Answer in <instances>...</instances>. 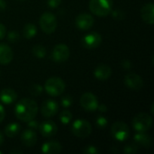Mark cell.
Here are the masks:
<instances>
[{
    "label": "cell",
    "instance_id": "52a82bcc",
    "mask_svg": "<svg viewBox=\"0 0 154 154\" xmlns=\"http://www.w3.org/2000/svg\"><path fill=\"white\" fill-rule=\"evenodd\" d=\"M112 136L118 142H125L130 136L129 126L124 122H116L111 127Z\"/></svg>",
    "mask_w": 154,
    "mask_h": 154
},
{
    "label": "cell",
    "instance_id": "f35d334b",
    "mask_svg": "<svg viewBox=\"0 0 154 154\" xmlns=\"http://www.w3.org/2000/svg\"><path fill=\"white\" fill-rule=\"evenodd\" d=\"M6 7V3L5 0H0V12H3Z\"/></svg>",
    "mask_w": 154,
    "mask_h": 154
},
{
    "label": "cell",
    "instance_id": "603a6c76",
    "mask_svg": "<svg viewBox=\"0 0 154 154\" xmlns=\"http://www.w3.org/2000/svg\"><path fill=\"white\" fill-rule=\"evenodd\" d=\"M23 36H24L25 39L30 40V39L33 38L36 35V33H37V27L33 23H26L24 25V27H23Z\"/></svg>",
    "mask_w": 154,
    "mask_h": 154
},
{
    "label": "cell",
    "instance_id": "74e56055",
    "mask_svg": "<svg viewBox=\"0 0 154 154\" xmlns=\"http://www.w3.org/2000/svg\"><path fill=\"white\" fill-rule=\"evenodd\" d=\"M97 110L100 111L101 113H106L107 111V106L105 105V104H101V105H98L97 106Z\"/></svg>",
    "mask_w": 154,
    "mask_h": 154
},
{
    "label": "cell",
    "instance_id": "7402d4cb",
    "mask_svg": "<svg viewBox=\"0 0 154 154\" xmlns=\"http://www.w3.org/2000/svg\"><path fill=\"white\" fill-rule=\"evenodd\" d=\"M20 130H21V127L19 124L11 123V124H8L5 127V134L9 138H14L19 134Z\"/></svg>",
    "mask_w": 154,
    "mask_h": 154
},
{
    "label": "cell",
    "instance_id": "30bf717a",
    "mask_svg": "<svg viewBox=\"0 0 154 154\" xmlns=\"http://www.w3.org/2000/svg\"><path fill=\"white\" fill-rule=\"evenodd\" d=\"M69 57V48L66 44L60 43L55 45L51 52V58L55 62L58 63L65 62L66 60H68Z\"/></svg>",
    "mask_w": 154,
    "mask_h": 154
},
{
    "label": "cell",
    "instance_id": "ffe728a7",
    "mask_svg": "<svg viewBox=\"0 0 154 154\" xmlns=\"http://www.w3.org/2000/svg\"><path fill=\"white\" fill-rule=\"evenodd\" d=\"M134 140L135 144L143 148H150L152 144V137L145 133H137L136 134H134Z\"/></svg>",
    "mask_w": 154,
    "mask_h": 154
},
{
    "label": "cell",
    "instance_id": "d6a6232c",
    "mask_svg": "<svg viewBox=\"0 0 154 154\" xmlns=\"http://www.w3.org/2000/svg\"><path fill=\"white\" fill-rule=\"evenodd\" d=\"M39 125L40 124L36 120H34V118L27 122V126L29 127V129H32V130H37L39 128Z\"/></svg>",
    "mask_w": 154,
    "mask_h": 154
},
{
    "label": "cell",
    "instance_id": "8d00e7d4",
    "mask_svg": "<svg viewBox=\"0 0 154 154\" xmlns=\"http://www.w3.org/2000/svg\"><path fill=\"white\" fill-rule=\"evenodd\" d=\"M122 66H123V68H124V69H130V67H131V62H130L128 60H123V62H122Z\"/></svg>",
    "mask_w": 154,
    "mask_h": 154
},
{
    "label": "cell",
    "instance_id": "484cf974",
    "mask_svg": "<svg viewBox=\"0 0 154 154\" xmlns=\"http://www.w3.org/2000/svg\"><path fill=\"white\" fill-rule=\"evenodd\" d=\"M43 88L41 85H38V84H33L32 85V87L30 88V94L34 96V97H37L39 95L42 94Z\"/></svg>",
    "mask_w": 154,
    "mask_h": 154
},
{
    "label": "cell",
    "instance_id": "7a4b0ae2",
    "mask_svg": "<svg viewBox=\"0 0 154 154\" xmlns=\"http://www.w3.org/2000/svg\"><path fill=\"white\" fill-rule=\"evenodd\" d=\"M88 6L95 15L107 16L113 10V0H90Z\"/></svg>",
    "mask_w": 154,
    "mask_h": 154
},
{
    "label": "cell",
    "instance_id": "d6986e66",
    "mask_svg": "<svg viewBox=\"0 0 154 154\" xmlns=\"http://www.w3.org/2000/svg\"><path fill=\"white\" fill-rule=\"evenodd\" d=\"M17 99V93L13 88H4L0 92V100L5 105H11Z\"/></svg>",
    "mask_w": 154,
    "mask_h": 154
},
{
    "label": "cell",
    "instance_id": "5bb4252c",
    "mask_svg": "<svg viewBox=\"0 0 154 154\" xmlns=\"http://www.w3.org/2000/svg\"><path fill=\"white\" fill-rule=\"evenodd\" d=\"M59 110V105L56 101L49 99L42 103L41 106V113L43 117L50 118L57 114Z\"/></svg>",
    "mask_w": 154,
    "mask_h": 154
},
{
    "label": "cell",
    "instance_id": "e0dca14e",
    "mask_svg": "<svg viewBox=\"0 0 154 154\" xmlns=\"http://www.w3.org/2000/svg\"><path fill=\"white\" fill-rule=\"evenodd\" d=\"M21 142L26 147H32L37 143V134L34 130H24L21 135Z\"/></svg>",
    "mask_w": 154,
    "mask_h": 154
},
{
    "label": "cell",
    "instance_id": "9a60e30c",
    "mask_svg": "<svg viewBox=\"0 0 154 154\" xmlns=\"http://www.w3.org/2000/svg\"><path fill=\"white\" fill-rule=\"evenodd\" d=\"M141 17L148 24L152 25L154 23V5L149 2L145 4L141 9Z\"/></svg>",
    "mask_w": 154,
    "mask_h": 154
},
{
    "label": "cell",
    "instance_id": "4316f807",
    "mask_svg": "<svg viewBox=\"0 0 154 154\" xmlns=\"http://www.w3.org/2000/svg\"><path fill=\"white\" fill-rule=\"evenodd\" d=\"M19 39H20V35H19V33L16 31H11L7 34V40L10 42L14 43V42H18Z\"/></svg>",
    "mask_w": 154,
    "mask_h": 154
},
{
    "label": "cell",
    "instance_id": "83f0119b",
    "mask_svg": "<svg viewBox=\"0 0 154 154\" xmlns=\"http://www.w3.org/2000/svg\"><path fill=\"white\" fill-rule=\"evenodd\" d=\"M60 102H61V106L63 107H69L73 103V99H72L71 96L67 95V96H64L61 97Z\"/></svg>",
    "mask_w": 154,
    "mask_h": 154
},
{
    "label": "cell",
    "instance_id": "4fadbf2b",
    "mask_svg": "<svg viewBox=\"0 0 154 154\" xmlns=\"http://www.w3.org/2000/svg\"><path fill=\"white\" fill-rule=\"evenodd\" d=\"M40 134L46 138H50L54 136L58 132V127L56 124L51 120H46L39 125Z\"/></svg>",
    "mask_w": 154,
    "mask_h": 154
},
{
    "label": "cell",
    "instance_id": "44dd1931",
    "mask_svg": "<svg viewBox=\"0 0 154 154\" xmlns=\"http://www.w3.org/2000/svg\"><path fill=\"white\" fill-rule=\"evenodd\" d=\"M62 150L60 143L54 141H50L42 144V152L45 154H57L60 153Z\"/></svg>",
    "mask_w": 154,
    "mask_h": 154
},
{
    "label": "cell",
    "instance_id": "836d02e7",
    "mask_svg": "<svg viewBox=\"0 0 154 154\" xmlns=\"http://www.w3.org/2000/svg\"><path fill=\"white\" fill-rule=\"evenodd\" d=\"M46 1H47V5L51 8H57L61 3V0H46Z\"/></svg>",
    "mask_w": 154,
    "mask_h": 154
},
{
    "label": "cell",
    "instance_id": "277c9868",
    "mask_svg": "<svg viewBox=\"0 0 154 154\" xmlns=\"http://www.w3.org/2000/svg\"><path fill=\"white\" fill-rule=\"evenodd\" d=\"M152 117L147 113H140L133 119V127L137 133H146L152 126Z\"/></svg>",
    "mask_w": 154,
    "mask_h": 154
},
{
    "label": "cell",
    "instance_id": "d590c367",
    "mask_svg": "<svg viewBox=\"0 0 154 154\" xmlns=\"http://www.w3.org/2000/svg\"><path fill=\"white\" fill-rule=\"evenodd\" d=\"M5 116V108L4 106L0 104V124L4 121Z\"/></svg>",
    "mask_w": 154,
    "mask_h": 154
},
{
    "label": "cell",
    "instance_id": "ac0fdd59",
    "mask_svg": "<svg viewBox=\"0 0 154 154\" xmlns=\"http://www.w3.org/2000/svg\"><path fill=\"white\" fill-rule=\"evenodd\" d=\"M13 50L5 43H0V64L6 65L13 60Z\"/></svg>",
    "mask_w": 154,
    "mask_h": 154
},
{
    "label": "cell",
    "instance_id": "1f68e13d",
    "mask_svg": "<svg viewBox=\"0 0 154 154\" xmlns=\"http://www.w3.org/2000/svg\"><path fill=\"white\" fill-rule=\"evenodd\" d=\"M112 14H113V17L116 19V20H123L125 16V14L123 10L121 9H116V10H114L111 12Z\"/></svg>",
    "mask_w": 154,
    "mask_h": 154
},
{
    "label": "cell",
    "instance_id": "5b68a950",
    "mask_svg": "<svg viewBox=\"0 0 154 154\" xmlns=\"http://www.w3.org/2000/svg\"><path fill=\"white\" fill-rule=\"evenodd\" d=\"M39 23H40V27L43 32H45L47 34H51L55 32V30L57 28L58 22H57L56 16L52 13L46 12L41 15Z\"/></svg>",
    "mask_w": 154,
    "mask_h": 154
},
{
    "label": "cell",
    "instance_id": "4dcf8cb0",
    "mask_svg": "<svg viewBox=\"0 0 154 154\" xmlns=\"http://www.w3.org/2000/svg\"><path fill=\"white\" fill-rule=\"evenodd\" d=\"M96 124L99 128H106L108 125V121L104 116H98L96 120Z\"/></svg>",
    "mask_w": 154,
    "mask_h": 154
},
{
    "label": "cell",
    "instance_id": "60d3db41",
    "mask_svg": "<svg viewBox=\"0 0 154 154\" xmlns=\"http://www.w3.org/2000/svg\"><path fill=\"white\" fill-rule=\"evenodd\" d=\"M0 153H1V152H0Z\"/></svg>",
    "mask_w": 154,
    "mask_h": 154
},
{
    "label": "cell",
    "instance_id": "2e32d148",
    "mask_svg": "<svg viewBox=\"0 0 154 154\" xmlns=\"http://www.w3.org/2000/svg\"><path fill=\"white\" fill-rule=\"evenodd\" d=\"M112 75V69L106 64H99L94 70V76L98 80H106Z\"/></svg>",
    "mask_w": 154,
    "mask_h": 154
},
{
    "label": "cell",
    "instance_id": "9c48e42d",
    "mask_svg": "<svg viewBox=\"0 0 154 154\" xmlns=\"http://www.w3.org/2000/svg\"><path fill=\"white\" fill-rule=\"evenodd\" d=\"M102 42V36L97 32H92L84 35L81 39L82 46L86 49H96L100 46Z\"/></svg>",
    "mask_w": 154,
    "mask_h": 154
},
{
    "label": "cell",
    "instance_id": "6da1fadb",
    "mask_svg": "<svg viewBox=\"0 0 154 154\" xmlns=\"http://www.w3.org/2000/svg\"><path fill=\"white\" fill-rule=\"evenodd\" d=\"M14 113L20 121L27 123L35 118L38 113V106L36 102L31 98H23L15 105Z\"/></svg>",
    "mask_w": 154,
    "mask_h": 154
},
{
    "label": "cell",
    "instance_id": "8992f818",
    "mask_svg": "<svg viewBox=\"0 0 154 154\" xmlns=\"http://www.w3.org/2000/svg\"><path fill=\"white\" fill-rule=\"evenodd\" d=\"M71 132L75 136L79 138H87L91 134L92 126L88 121L83 119H78L72 124Z\"/></svg>",
    "mask_w": 154,
    "mask_h": 154
},
{
    "label": "cell",
    "instance_id": "ba28073f",
    "mask_svg": "<svg viewBox=\"0 0 154 154\" xmlns=\"http://www.w3.org/2000/svg\"><path fill=\"white\" fill-rule=\"evenodd\" d=\"M80 106L83 109H85L88 112H94L97 109L98 106V100L97 97L90 92H87L83 94L79 100Z\"/></svg>",
    "mask_w": 154,
    "mask_h": 154
},
{
    "label": "cell",
    "instance_id": "d4e9b609",
    "mask_svg": "<svg viewBox=\"0 0 154 154\" xmlns=\"http://www.w3.org/2000/svg\"><path fill=\"white\" fill-rule=\"evenodd\" d=\"M71 119H72V114L68 110H63L60 115V121L64 125H69Z\"/></svg>",
    "mask_w": 154,
    "mask_h": 154
},
{
    "label": "cell",
    "instance_id": "f1b7e54d",
    "mask_svg": "<svg viewBox=\"0 0 154 154\" xmlns=\"http://www.w3.org/2000/svg\"><path fill=\"white\" fill-rule=\"evenodd\" d=\"M138 145L137 144H129L125 147L124 152L126 154H135L138 152Z\"/></svg>",
    "mask_w": 154,
    "mask_h": 154
},
{
    "label": "cell",
    "instance_id": "ab89813d",
    "mask_svg": "<svg viewBox=\"0 0 154 154\" xmlns=\"http://www.w3.org/2000/svg\"><path fill=\"white\" fill-rule=\"evenodd\" d=\"M3 143H4V135H3V134L0 132V146L2 145Z\"/></svg>",
    "mask_w": 154,
    "mask_h": 154
},
{
    "label": "cell",
    "instance_id": "f546056e",
    "mask_svg": "<svg viewBox=\"0 0 154 154\" xmlns=\"http://www.w3.org/2000/svg\"><path fill=\"white\" fill-rule=\"evenodd\" d=\"M82 152H83V153L85 154H98L100 152L99 150L96 146H94V145H88V146H86L83 149Z\"/></svg>",
    "mask_w": 154,
    "mask_h": 154
},
{
    "label": "cell",
    "instance_id": "cb8c5ba5",
    "mask_svg": "<svg viewBox=\"0 0 154 154\" xmlns=\"http://www.w3.org/2000/svg\"><path fill=\"white\" fill-rule=\"evenodd\" d=\"M46 48L43 46V45H41V44H37V45H34L32 49V54L36 57V58H39V59H42L46 56Z\"/></svg>",
    "mask_w": 154,
    "mask_h": 154
},
{
    "label": "cell",
    "instance_id": "3957f363",
    "mask_svg": "<svg viewBox=\"0 0 154 154\" xmlns=\"http://www.w3.org/2000/svg\"><path fill=\"white\" fill-rule=\"evenodd\" d=\"M66 88V84L60 78L52 77L46 80L44 84L45 91L51 97H59L60 96Z\"/></svg>",
    "mask_w": 154,
    "mask_h": 154
},
{
    "label": "cell",
    "instance_id": "e575fe53",
    "mask_svg": "<svg viewBox=\"0 0 154 154\" xmlns=\"http://www.w3.org/2000/svg\"><path fill=\"white\" fill-rule=\"evenodd\" d=\"M5 33H6V29H5V25L0 23V40L5 36Z\"/></svg>",
    "mask_w": 154,
    "mask_h": 154
},
{
    "label": "cell",
    "instance_id": "7c38bea8",
    "mask_svg": "<svg viewBox=\"0 0 154 154\" xmlns=\"http://www.w3.org/2000/svg\"><path fill=\"white\" fill-rule=\"evenodd\" d=\"M94 22H95L94 17L91 14H87V13H83V14H79L76 17L75 24L79 29L83 30V31H87L93 26Z\"/></svg>",
    "mask_w": 154,
    "mask_h": 154
},
{
    "label": "cell",
    "instance_id": "8fae6325",
    "mask_svg": "<svg viewBox=\"0 0 154 154\" xmlns=\"http://www.w3.org/2000/svg\"><path fill=\"white\" fill-rule=\"evenodd\" d=\"M125 85L132 90H141L143 87V80L141 76L136 73H129L125 77Z\"/></svg>",
    "mask_w": 154,
    "mask_h": 154
}]
</instances>
